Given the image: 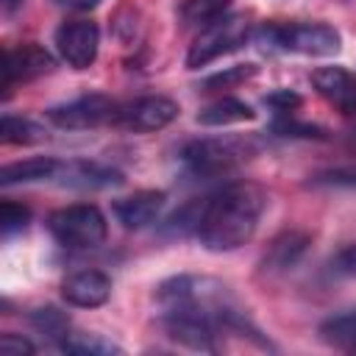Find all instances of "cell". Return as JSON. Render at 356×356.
<instances>
[{"instance_id":"6","label":"cell","mask_w":356,"mask_h":356,"mask_svg":"<svg viewBox=\"0 0 356 356\" xmlns=\"http://www.w3.org/2000/svg\"><path fill=\"white\" fill-rule=\"evenodd\" d=\"M261 39L270 42L273 47H281V50H289V53H300V56H314V58L334 56L342 47L339 31L325 25V22L270 25V28H261Z\"/></svg>"},{"instance_id":"28","label":"cell","mask_w":356,"mask_h":356,"mask_svg":"<svg viewBox=\"0 0 356 356\" xmlns=\"http://www.w3.org/2000/svg\"><path fill=\"white\" fill-rule=\"evenodd\" d=\"M331 267H334L339 275H356V245L342 248V250L331 259Z\"/></svg>"},{"instance_id":"4","label":"cell","mask_w":356,"mask_h":356,"mask_svg":"<svg viewBox=\"0 0 356 356\" xmlns=\"http://www.w3.org/2000/svg\"><path fill=\"white\" fill-rule=\"evenodd\" d=\"M47 231L61 248L72 250H89L100 248L108 236V222L103 211L92 203H72L64 209H56L47 217Z\"/></svg>"},{"instance_id":"12","label":"cell","mask_w":356,"mask_h":356,"mask_svg":"<svg viewBox=\"0 0 356 356\" xmlns=\"http://www.w3.org/2000/svg\"><path fill=\"white\" fill-rule=\"evenodd\" d=\"M53 181L70 189H108L122 184V172L97 161H61Z\"/></svg>"},{"instance_id":"11","label":"cell","mask_w":356,"mask_h":356,"mask_svg":"<svg viewBox=\"0 0 356 356\" xmlns=\"http://www.w3.org/2000/svg\"><path fill=\"white\" fill-rule=\"evenodd\" d=\"M61 298L78 309H97L111 298V278L103 270H78L61 281Z\"/></svg>"},{"instance_id":"2","label":"cell","mask_w":356,"mask_h":356,"mask_svg":"<svg viewBox=\"0 0 356 356\" xmlns=\"http://www.w3.org/2000/svg\"><path fill=\"white\" fill-rule=\"evenodd\" d=\"M156 298L161 303V309H203V312H211L217 317H231V314H239L242 306L239 300L234 298V292L211 278V275H175V278H167L159 289H156Z\"/></svg>"},{"instance_id":"21","label":"cell","mask_w":356,"mask_h":356,"mask_svg":"<svg viewBox=\"0 0 356 356\" xmlns=\"http://www.w3.org/2000/svg\"><path fill=\"white\" fill-rule=\"evenodd\" d=\"M28 323H31L42 337L53 339L56 345H58L61 337L70 331V317H67L61 309H56V306H39V309H33V312L28 314Z\"/></svg>"},{"instance_id":"24","label":"cell","mask_w":356,"mask_h":356,"mask_svg":"<svg viewBox=\"0 0 356 356\" xmlns=\"http://www.w3.org/2000/svg\"><path fill=\"white\" fill-rule=\"evenodd\" d=\"M28 222H31V209L28 206L14 203V200L3 203V209H0V231H3V236H11V234L22 231Z\"/></svg>"},{"instance_id":"31","label":"cell","mask_w":356,"mask_h":356,"mask_svg":"<svg viewBox=\"0 0 356 356\" xmlns=\"http://www.w3.org/2000/svg\"><path fill=\"white\" fill-rule=\"evenodd\" d=\"M17 6H22V0H0L3 14H14V8H17Z\"/></svg>"},{"instance_id":"3","label":"cell","mask_w":356,"mask_h":356,"mask_svg":"<svg viewBox=\"0 0 356 356\" xmlns=\"http://www.w3.org/2000/svg\"><path fill=\"white\" fill-rule=\"evenodd\" d=\"M256 153H259V142L253 136H206L186 142L181 159L189 170L200 175H217L234 170L236 164L248 161Z\"/></svg>"},{"instance_id":"10","label":"cell","mask_w":356,"mask_h":356,"mask_svg":"<svg viewBox=\"0 0 356 356\" xmlns=\"http://www.w3.org/2000/svg\"><path fill=\"white\" fill-rule=\"evenodd\" d=\"M53 67H56L53 56L33 42L19 44V47H8L3 56V86L8 89L11 83H25V81L42 78Z\"/></svg>"},{"instance_id":"25","label":"cell","mask_w":356,"mask_h":356,"mask_svg":"<svg viewBox=\"0 0 356 356\" xmlns=\"http://www.w3.org/2000/svg\"><path fill=\"white\" fill-rule=\"evenodd\" d=\"M273 131L281 134V136H303V139H323V136H325V131H323L320 125L295 122L292 117H281V120H275Z\"/></svg>"},{"instance_id":"22","label":"cell","mask_w":356,"mask_h":356,"mask_svg":"<svg viewBox=\"0 0 356 356\" xmlns=\"http://www.w3.org/2000/svg\"><path fill=\"white\" fill-rule=\"evenodd\" d=\"M259 72L256 64H234V67H225L222 72H214L209 78L200 81V89L203 92H220V89H234L245 81H250L253 75Z\"/></svg>"},{"instance_id":"27","label":"cell","mask_w":356,"mask_h":356,"mask_svg":"<svg viewBox=\"0 0 356 356\" xmlns=\"http://www.w3.org/2000/svg\"><path fill=\"white\" fill-rule=\"evenodd\" d=\"M264 103H267V106H273L278 114H289L292 108H298V106H300V95H295V92H289V89H278V92L267 95V97H264Z\"/></svg>"},{"instance_id":"14","label":"cell","mask_w":356,"mask_h":356,"mask_svg":"<svg viewBox=\"0 0 356 356\" xmlns=\"http://www.w3.org/2000/svg\"><path fill=\"white\" fill-rule=\"evenodd\" d=\"M314 89L334 103L342 114H356V75L348 72L345 67H320L312 72Z\"/></svg>"},{"instance_id":"18","label":"cell","mask_w":356,"mask_h":356,"mask_svg":"<svg viewBox=\"0 0 356 356\" xmlns=\"http://www.w3.org/2000/svg\"><path fill=\"white\" fill-rule=\"evenodd\" d=\"M256 111L250 108V103L239 100V97H220L214 103H209L206 108L197 111V122L200 125H211V128H220V125H231V122H245V120H253Z\"/></svg>"},{"instance_id":"15","label":"cell","mask_w":356,"mask_h":356,"mask_svg":"<svg viewBox=\"0 0 356 356\" xmlns=\"http://www.w3.org/2000/svg\"><path fill=\"white\" fill-rule=\"evenodd\" d=\"M161 209H164V192L142 189V192H134L128 197H120L114 203V217L122 222V228L139 231V228L150 225Z\"/></svg>"},{"instance_id":"1","label":"cell","mask_w":356,"mask_h":356,"mask_svg":"<svg viewBox=\"0 0 356 356\" xmlns=\"http://www.w3.org/2000/svg\"><path fill=\"white\" fill-rule=\"evenodd\" d=\"M267 209V192L253 181H231L209 197H200L195 236L206 250H236L259 228Z\"/></svg>"},{"instance_id":"20","label":"cell","mask_w":356,"mask_h":356,"mask_svg":"<svg viewBox=\"0 0 356 356\" xmlns=\"http://www.w3.org/2000/svg\"><path fill=\"white\" fill-rule=\"evenodd\" d=\"M44 136H47V131L39 122L28 120V117H11V114H6L3 122H0V139L6 145H36Z\"/></svg>"},{"instance_id":"7","label":"cell","mask_w":356,"mask_h":356,"mask_svg":"<svg viewBox=\"0 0 356 356\" xmlns=\"http://www.w3.org/2000/svg\"><path fill=\"white\" fill-rule=\"evenodd\" d=\"M120 106L106 95H83L70 103L47 108V120L61 131H86L103 122H114Z\"/></svg>"},{"instance_id":"13","label":"cell","mask_w":356,"mask_h":356,"mask_svg":"<svg viewBox=\"0 0 356 356\" xmlns=\"http://www.w3.org/2000/svg\"><path fill=\"white\" fill-rule=\"evenodd\" d=\"M309 245H312V236H309L306 231H298V228L281 231V234L267 245V250H264V256H261L259 264H261V270L270 273V275L286 273V270H292V267L306 256Z\"/></svg>"},{"instance_id":"9","label":"cell","mask_w":356,"mask_h":356,"mask_svg":"<svg viewBox=\"0 0 356 356\" xmlns=\"http://www.w3.org/2000/svg\"><path fill=\"white\" fill-rule=\"evenodd\" d=\"M97 47H100V31L89 19H72L56 31V50L75 70H86L97 58Z\"/></svg>"},{"instance_id":"30","label":"cell","mask_w":356,"mask_h":356,"mask_svg":"<svg viewBox=\"0 0 356 356\" xmlns=\"http://www.w3.org/2000/svg\"><path fill=\"white\" fill-rule=\"evenodd\" d=\"M61 8H72V11H89V8H95L100 0H56Z\"/></svg>"},{"instance_id":"29","label":"cell","mask_w":356,"mask_h":356,"mask_svg":"<svg viewBox=\"0 0 356 356\" xmlns=\"http://www.w3.org/2000/svg\"><path fill=\"white\" fill-rule=\"evenodd\" d=\"M323 184H334V186H356V170H331L325 175H320Z\"/></svg>"},{"instance_id":"17","label":"cell","mask_w":356,"mask_h":356,"mask_svg":"<svg viewBox=\"0 0 356 356\" xmlns=\"http://www.w3.org/2000/svg\"><path fill=\"white\" fill-rule=\"evenodd\" d=\"M320 339L331 348H342V350H356V306L353 309H342L328 314L320 328H317Z\"/></svg>"},{"instance_id":"26","label":"cell","mask_w":356,"mask_h":356,"mask_svg":"<svg viewBox=\"0 0 356 356\" xmlns=\"http://www.w3.org/2000/svg\"><path fill=\"white\" fill-rule=\"evenodd\" d=\"M36 345L19 334H3L0 337V353L3 356H22V353H33Z\"/></svg>"},{"instance_id":"23","label":"cell","mask_w":356,"mask_h":356,"mask_svg":"<svg viewBox=\"0 0 356 356\" xmlns=\"http://www.w3.org/2000/svg\"><path fill=\"white\" fill-rule=\"evenodd\" d=\"M231 6V0H186L181 6V17L184 22H211L217 17H222V11Z\"/></svg>"},{"instance_id":"16","label":"cell","mask_w":356,"mask_h":356,"mask_svg":"<svg viewBox=\"0 0 356 356\" xmlns=\"http://www.w3.org/2000/svg\"><path fill=\"white\" fill-rule=\"evenodd\" d=\"M58 159L53 156H33L25 161L6 164L0 170V186H14V184H33V181H53L58 170Z\"/></svg>"},{"instance_id":"5","label":"cell","mask_w":356,"mask_h":356,"mask_svg":"<svg viewBox=\"0 0 356 356\" xmlns=\"http://www.w3.org/2000/svg\"><path fill=\"white\" fill-rule=\"evenodd\" d=\"M248 36H250V22L245 14H222L211 22H206V28L195 36V42L189 44V53H186V67L200 70L209 61L242 47L248 42Z\"/></svg>"},{"instance_id":"19","label":"cell","mask_w":356,"mask_h":356,"mask_svg":"<svg viewBox=\"0 0 356 356\" xmlns=\"http://www.w3.org/2000/svg\"><path fill=\"white\" fill-rule=\"evenodd\" d=\"M58 348L64 353H75V356H106V353H122L120 345H114L111 339L92 334V331H67L58 342Z\"/></svg>"},{"instance_id":"8","label":"cell","mask_w":356,"mask_h":356,"mask_svg":"<svg viewBox=\"0 0 356 356\" xmlns=\"http://www.w3.org/2000/svg\"><path fill=\"white\" fill-rule=\"evenodd\" d=\"M178 117V103L164 97V95H147L136 97L128 106H120L114 125L134 131V134H147V131H161Z\"/></svg>"}]
</instances>
